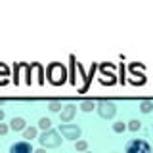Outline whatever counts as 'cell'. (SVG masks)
<instances>
[{"label":"cell","mask_w":153,"mask_h":153,"mask_svg":"<svg viewBox=\"0 0 153 153\" xmlns=\"http://www.w3.org/2000/svg\"><path fill=\"white\" fill-rule=\"evenodd\" d=\"M33 153H46V149H44V147H40V149H35Z\"/></svg>","instance_id":"cell-22"},{"label":"cell","mask_w":153,"mask_h":153,"mask_svg":"<svg viewBox=\"0 0 153 153\" xmlns=\"http://www.w3.org/2000/svg\"><path fill=\"white\" fill-rule=\"evenodd\" d=\"M4 76H8V67L4 63H0V82L4 84Z\"/></svg>","instance_id":"cell-18"},{"label":"cell","mask_w":153,"mask_h":153,"mask_svg":"<svg viewBox=\"0 0 153 153\" xmlns=\"http://www.w3.org/2000/svg\"><path fill=\"white\" fill-rule=\"evenodd\" d=\"M124 153H151V147L146 140H130L124 146Z\"/></svg>","instance_id":"cell-5"},{"label":"cell","mask_w":153,"mask_h":153,"mask_svg":"<svg viewBox=\"0 0 153 153\" xmlns=\"http://www.w3.org/2000/svg\"><path fill=\"white\" fill-rule=\"evenodd\" d=\"M124 130H126V124H124L123 121H117V123H113V132H117V134H123Z\"/></svg>","instance_id":"cell-17"},{"label":"cell","mask_w":153,"mask_h":153,"mask_svg":"<svg viewBox=\"0 0 153 153\" xmlns=\"http://www.w3.org/2000/svg\"><path fill=\"white\" fill-rule=\"evenodd\" d=\"M71 82H76V79H75V57H71Z\"/></svg>","instance_id":"cell-20"},{"label":"cell","mask_w":153,"mask_h":153,"mask_svg":"<svg viewBox=\"0 0 153 153\" xmlns=\"http://www.w3.org/2000/svg\"><path fill=\"white\" fill-rule=\"evenodd\" d=\"M151 128H153V124H151Z\"/></svg>","instance_id":"cell-26"},{"label":"cell","mask_w":153,"mask_h":153,"mask_svg":"<svg viewBox=\"0 0 153 153\" xmlns=\"http://www.w3.org/2000/svg\"><path fill=\"white\" fill-rule=\"evenodd\" d=\"M121 82H126V79H124V65L121 63Z\"/></svg>","instance_id":"cell-21"},{"label":"cell","mask_w":153,"mask_h":153,"mask_svg":"<svg viewBox=\"0 0 153 153\" xmlns=\"http://www.w3.org/2000/svg\"><path fill=\"white\" fill-rule=\"evenodd\" d=\"M38 142H40V146L44 147V149H52V147H59L61 142H63V138H61V134L57 130H46V132L40 134Z\"/></svg>","instance_id":"cell-1"},{"label":"cell","mask_w":153,"mask_h":153,"mask_svg":"<svg viewBox=\"0 0 153 153\" xmlns=\"http://www.w3.org/2000/svg\"><path fill=\"white\" fill-rule=\"evenodd\" d=\"M151 153H153V149H151Z\"/></svg>","instance_id":"cell-27"},{"label":"cell","mask_w":153,"mask_h":153,"mask_svg":"<svg viewBox=\"0 0 153 153\" xmlns=\"http://www.w3.org/2000/svg\"><path fill=\"white\" fill-rule=\"evenodd\" d=\"M75 115H76V105L75 103H67L63 109H61V113H59V121L61 124H65V123H71L75 119Z\"/></svg>","instance_id":"cell-6"},{"label":"cell","mask_w":153,"mask_h":153,"mask_svg":"<svg viewBox=\"0 0 153 153\" xmlns=\"http://www.w3.org/2000/svg\"><path fill=\"white\" fill-rule=\"evenodd\" d=\"M36 136H38V126H27L25 130H23V138H25L27 142L35 140Z\"/></svg>","instance_id":"cell-10"},{"label":"cell","mask_w":153,"mask_h":153,"mask_svg":"<svg viewBox=\"0 0 153 153\" xmlns=\"http://www.w3.org/2000/svg\"><path fill=\"white\" fill-rule=\"evenodd\" d=\"M65 76H67V71L61 63H50L48 65V79H50L52 84L65 82Z\"/></svg>","instance_id":"cell-2"},{"label":"cell","mask_w":153,"mask_h":153,"mask_svg":"<svg viewBox=\"0 0 153 153\" xmlns=\"http://www.w3.org/2000/svg\"><path fill=\"white\" fill-rule=\"evenodd\" d=\"M48 109H50L52 113H61V109H63V103H61L59 100H52V102H48Z\"/></svg>","instance_id":"cell-12"},{"label":"cell","mask_w":153,"mask_h":153,"mask_svg":"<svg viewBox=\"0 0 153 153\" xmlns=\"http://www.w3.org/2000/svg\"><path fill=\"white\" fill-rule=\"evenodd\" d=\"M84 153H92V151H84Z\"/></svg>","instance_id":"cell-24"},{"label":"cell","mask_w":153,"mask_h":153,"mask_svg":"<svg viewBox=\"0 0 153 153\" xmlns=\"http://www.w3.org/2000/svg\"><path fill=\"white\" fill-rule=\"evenodd\" d=\"M8 130H10V124H6V123H0V136H6Z\"/></svg>","instance_id":"cell-19"},{"label":"cell","mask_w":153,"mask_h":153,"mask_svg":"<svg viewBox=\"0 0 153 153\" xmlns=\"http://www.w3.org/2000/svg\"><path fill=\"white\" fill-rule=\"evenodd\" d=\"M79 107H80V111L90 113V111H94V109H96V103L92 102V100H82V102L79 103Z\"/></svg>","instance_id":"cell-11"},{"label":"cell","mask_w":153,"mask_h":153,"mask_svg":"<svg viewBox=\"0 0 153 153\" xmlns=\"http://www.w3.org/2000/svg\"><path fill=\"white\" fill-rule=\"evenodd\" d=\"M63 136V140H73L76 142L80 138V134H82V130H80L79 124H71V123H65V124H59V130H57Z\"/></svg>","instance_id":"cell-3"},{"label":"cell","mask_w":153,"mask_h":153,"mask_svg":"<svg viewBox=\"0 0 153 153\" xmlns=\"http://www.w3.org/2000/svg\"><path fill=\"white\" fill-rule=\"evenodd\" d=\"M10 128H12L13 132H23L27 128V123L23 117H13L12 121H10Z\"/></svg>","instance_id":"cell-9"},{"label":"cell","mask_w":153,"mask_h":153,"mask_svg":"<svg viewBox=\"0 0 153 153\" xmlns=\"http://www.w3.org/2000/svg\"><path fill=\"white\" fill-rule=\"evenodd\" d=\"M38 128H40V130H52V121L48 117H40L38 119Z\"/></svg>","instance_id":"cell-13"},{"label":"cell","mask_w":153,"mask_h":153,"mask_svg":"<svg viewBox=\"0 0 153 153\" xmlns=\"http://www.w3.org/2000/svg\"><path fill=\"white\" fill-rule=\"evenodd\" d=\"M35 149H33L31 142L27 140H21V142H16L10 146V153H33Z\"/></svg>","instance_id":"cell-7"},{"label":"cell","mask_w":153,"mask_h":153,"mask_svg":"<svg viewBox=\"0 0 153 153\" xmlns=\"http://www.w3.org/2000/svg\"><path fill=\"white\" fill-rule=\"evenodd\" d=\"M140 128H142V123H140V121H136V119L128 121V124H126V130H130V132H138Z\"/></svg>","instance_id":"cell-15"},{"label":"cell","mask_w":153,"mask_h":153,"mask_svg":"<svg viewBox=\"0 0 153 153\" xmlns=\"http://www.w3.org/2000/svg\"><path fill=\"white\" fill-rule=\"evenodd\" d=\"M140 111H142L143 115L151 113V111H153V102H149V100H143V102L140 103Z\"/></svg>","instance_id":"cell-14"},{"label":"cell","mask_w":153,"mask_h":153,"mask_svg":"<svg viewBox=\"0 0 153 153\" xmlns=\"http://www.w3.org/2000/svg\"><path fill=\"white\" fill-rule=\"evenodd\" d=\"M2 119H4V109H0V123H2Z\"/></svg>","instance_id":"cell-23"},{"label":"cell","mask_w":153,"mask_h":153,"mask_svg":"<svg viewBox=\"0 0 153 153\" xmlns=\"http://www.w3.org/2000/svg\"><path fill=\"white\" fill-rule=\"evenodd\" d=\"M75 149L80 151V153L88 151V142H86V140H76V142H75Z\"/></svg>","instance_id":"cell-16"},{"label":"cell","mask_w":153,"mask_h":153,"mask_svg":"<svg viewBox=\"0 0 153 153\" xmlns=\"http://www.w3.org/2000/svg\"><path fill=\"white\" fill-rule=\"evenodd\" d=\"M113 153H119V151H113Z\"/></svg>","instance_id":"cell-25"},{"label":"cell","mask_w":153,"mask_h":153,"mask_svg":"<svg viewBox=\"0 0 153 153\" xmlns=\"http://www.w3.org/2000/svg\"><path fill=\"white\" fill-rule=\"evenodd\" d=\"M96 111L102 119H113L117 115V107L111 100H100L98 105H96Z\"/></svg>","instance_id":"cell-4"},{"label":"cell","mask_w":153,"mask_h":153,"mask_svg":"<svg viewBox=\"0 0 153 153\" xmlns=\"http://www.w3.org/2000/svg\"><path fill=\"white\" fill-rule=\"evenodd\" d=\"M100 69H102V73L105 75V76H107V79H103L102 80V82L103 84H109V86H111L113 82H115V75H113V65L111 63H107V65H100Z\"/></svg>","instance_id":"cell-8"}]
</instances>
